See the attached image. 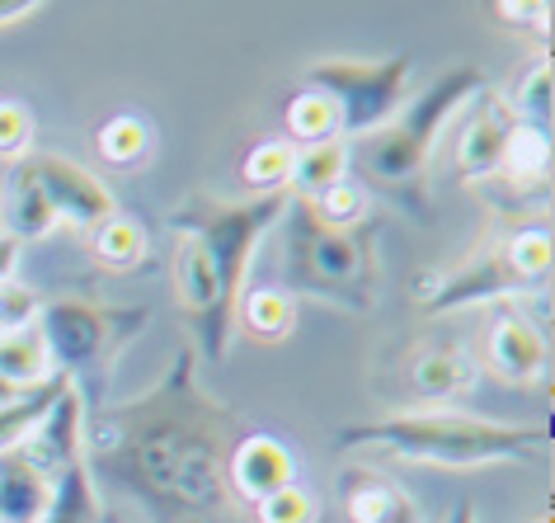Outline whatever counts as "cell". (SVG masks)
<instances>
[{
	"mask_svg": "<svg viewBox=\"0 0 555 523\" xmlns=\"http://www.w3.org/2000/svg\"><path fill=\"white\" fill-rule=\"evenodd\" d=\"M245 438L227 401L198 382V354L179 344L160 387L86 416L80 458L90 476L132 490L160 523L212 519L231 505L227 467Z\"/></svg>",
	"mask_w": 555,
	"mask_h": 523,
	"instance_id": "6da1fadb",
	"label": "cell"
},
{
	"mask_svg": "<svg viewBox=\"0 0 555 523\" xmlns=\"http://www.w3.org/2000/svg\"><path fill=\"white\" fill-rule=\"evenodd\" d=\"M335 444L377 448L405 462L428 467H499V462H537L546 452V424H504L462 410H400L386 420H363L335 434Z\"/></svg>",
	"mask_w": 555,
	"mask_h": 523,
	"instance_id": "7a4b0ae2",
	"label": "cell"
},
{
	"mask_svg": "<svg viewBox=\"0 0 555 523\" xmlns=\"http://www.w3.org/2000/svg\"><path fill=\"white\" fill-rule=\"evenodd\" d=\"M485 90H490V76H485L480 66H452V72H442L420 100L400 104V114L386 123V128L358 137L353 165L367 175L363 184L367 189L377 184L386 194L424 208V170L438 151L442 128L456 118V109L470 104Z\"/></svg>",
	"mask_w": 555,
	"mask_h": 523,
	"instance_id": "3957f363",
	"label": "cell"
},
{
	"mask_svg": "<svg viewBox=\"0 0 555 523\" xmlns=\"http://www.w3.org/2000/svg\"><path fill=\"white\" fill-rule=\"evenodd\" d=\"M283 273L293 297H315L344 311H367L377 297V255L372 231L325 227L307 203L293 199L283 213Z\"/></svg>",
	"mask_w": 555,
	"mask_h": 523,
	"instance_id": "277c9868",
	"label": "cell"
},
{
	"mask_svg": "<svg viewBox=\"0 0 555 523\" xmlns=\"http://www.w3.org/2000/svg\"><path fill=\"white\" fill-rule=\"evenodd\" d=\"M293 194H249V199H212L193 194L170 213V231L198 237L203 251L212 255L217 283H221V307L235 321V297L245 293L249 259H255L259 241L283 222Z\"/></svg>",
	"mask_w": 555,
	"mask_h": 523,
	"instance_id": "5b68a950",
	"label": "cell"
},
{
	"mask_svg": "<svg viewBox=\"0 0 555 523\" xmlns=\"http://www.w3.org/2000/svg\"><path fill=\"white\" fill-rule=\"evenodd\" d=\"M555 245L551 227H518L508 237H494L480 245L452 279H442L434 293H424V311H456V307H480V302H504V297H527L551 283Z\"/></svg>",
	"mask_w": 555,
	"mask_h": 523,
	"instance_id": "8992f818",
	"label": "cell"
},
{
	"mask_svg": "<svg viewBox=\"0 0 555 523\" xmlns=\"http://www.w3.org/2000/svg\"><path fill=\"white\" fill-rule=\"evenodd\" d=\"M38 335L48 344V363L57 378L86 373V368H108L128 344L142 335L151 307H100L86 297H52L38 307Z\"/></svg>",
	"mask_w": 555,
	"mask_h": 523,
	"instance_id": "52a82bcc",
	"label": "cell"
},
{
	"mask_svg": "<svg viewBox=\"0 0 555 523\" xmlns=\"http://www.w3.org/2000/svg\"><path fill=\"white\" fill-rule=\"evenodd\" d=\"M410 72H414V58L410 52H396V58H382V62H353V58H330V62H315L301 86L321 90L339 114V137H367L386 128L400 104H405V90H410Z\"/></svg>",
	"mask_w": 555,
	"mask_h": 523,
	"instance_id": "ba28073f",
	"label": "cell"
},
{
	"mask_svg": "<svg viewBox=\"0 0 555 523\" xmlns=\"http://www.w3.org/2000/svg\"><path fill=\"white\" fill-rule=\"evenodd\" d=\"M170 279H175V297H179V311L193 321L198 330V344L207 359H221L227 354V340H231V316L221 307V283H217V269H212V255L203 251L198 237H184L175 231V259H170Z\"/></svg>",
	"mask_w": 555,
	"mask_h": 523,
	"instance_id": "9c48e42d",
	"label": "cell"
},
{
	"mask_svg": "<svg viewBox=\"0 0 555 523\" xmlns=\"http://www.w3.org/2000/svg\"><path fill=\"white\" fill-rule=\"evenodd\" d=\"M24 170L43 189L57 227H76V231H94L100 222H108L114 208V194L104 189L100 175H90L80 161L62 156V151H29L24 156Z\"/></svg>",
	"mask_w": 555,
	"mask_h": 523,
	"instance_id": "30bf717a",
	"label": "cell"
},
{
	"mask_svg": "<svg viewBox=\"0 0 555 523\" xmlns=\"http://www.w3.org/2000/svg\"><path fill=\"white\" fill-rule=\"evenodd\" d=\"M405 387H410L414 401L442 410L448 401H456V396H466L470 387H476V359L466 354L462 340L434 335V340H424L420 349L410 354Z\"/></svg>",
	"mask_w": 555,
	"mask_h": 523,
	"instance_id": "8fae6325",
	"label": "cell"
},
{
	"mask_svg": "<svg viewBox=\"0 0 555 523\" xmlns=\"http://www.w3.org/2000/svg\"><path fill=\"white\" fill-rule=\"evenodd\" d=\"M80 434H86V392H80L76 382H66V387L57 392V401H52V410L43 416V424L29 434V444H24L20 452L48 481H57L66 467L86 462L80 458Z\"/></svg>",
	"mask_w": 555,
	"mask_h": 523,
	"instance_id": "7c38bea8",
	"label": "cell"
},
{
	"mask_svg": "<svg viewBox=\"0 0 555 523\" xmlns=\"http://www.w3.org/2000/svg\"><path fill=\"white\" fill-rule=\"evenodd\" d=\"M513 137V114L504 109V94H494V86L476 94V114L466 118L462 137H456V175L466 184H485L499 175L504 146Z\"/></svg>",
	"mask_w": 555,
	"mask_h": 523,
	"instance_id": "4fadbf2b",
	"label": "cell"
},
{
	"mask_svg": "<svg viewBox=\"0 0 555 523\" xmlns=\"http://www.w3.org/2000/svg\"><path fill=\"white\" fill-rule=\"evenodd\" d=\"M293 481H297V458H293V448H287L283 438H273V434H245L241 444H235L231 467H227L231 495H241V500L259 505V500H269L273 490L293 486Z\"/></svg>",
	"mask_w": 555,
	"mask_h": 523,
	"instance_id": "5bb4252c",
	"label": "cell"
},
{
	"mask_svg": "<svg viewBox=\"0 0 555 523\" xmlns=\"http://www.w3.org/2000/svg\"><path fill=\"white\" fill-rule=\"evenodd\" d=\"M485 363H490V373H499L504 382H518V387H532L537 378H546V340H541V330L527 321V316H494L490 335H485Z\"/></svg>",
	"mask_w": 555,
	"mask_h": 523,
	"instance_id": "9a60e30c",
	"label": "cell"
},
{
	"mask_svg": "<svg viewBox=\"0 0 555 523\" xmlns=\"http://www.w3.org/2000/svg\"><path fill=\"white\" fill-rule=\"evenodd\" d=\"M344 519L349 523H420V505L391 476L349 472V481H344Z\"/></svg>",
	"mask_w": 555,
	"mask_h": 523,
	"instance_id": "2e32d148",
	"label": "cell"
},
{
	"mask_svg": "<svg viewBox=\"0 0 555 523\" xmlns=\"http://www.w3.org/2000/svg\"><path fill=\"white\" fill-rule=\"evenodd\" d=\"M52 486L24 452H0V523H43L52 509Z\"/></svg>",
	"mask_w": 555,
	"mask_h": 523,
	"instance_id": "e0dca14e",
	"label": "cell"
},
{
	"mask_svg": "<svg viewBox=\"0 0 555 523\" xmlns=\"http://www.w3.org/2000/svg\"><path fill=\"white\" fill-rule=\"evenodd\" d=\"M235 326H245V335L255 344H278L297 330V297L287 288H245L235 297Z\"/></svg>",
	"mask_w": 555,
	"mask_h": 523,
	"instance_id": "ac0fdd59",
	"label": "cell"
},
{
	"mask_svg": "<svg viewBox=\"0 0 555 523\" xmlns=\"http://www.w3.org/2000/svg\"><path fill=\"white\" fill-rule=\"evenodd\" d=\"M353 170V142L349 137H330V142H315V146H297V170H293V199H315L325 194L330 184L349 180Z\"/></svg>",
	"mask_w": 555,
	"mask_h": 523,
	"instance_id": "d6986e66",
	"label": "cell"
},
{
	"mask_svg": "<svg viewBox=\"0 0 555 523\" xmlns=\"http://www.w3.org/2000/svg\"><path fill=\"white\" fill-rule=\"evenodd\" d=\"M551 161H555L551 137L513 123V137L504 146V161H499L494 180H504L508 189H518V194H527V189H546L551 184Z\"/></svg>",
	"mask_w": 555,
	"mask_h": 523,
	"instance_id": "ffe728a7",
	"label": "cell"
},
{
	"mask_svg": "<svg viewBox=\"0 0 555 523\" xmlns=\"http://www.w3.org/2000/svg\"><path fill=\"white\" fill-rule=\"evenodd\" d=\"M52 373L48 363V344L38 335V321H24L15 330H5L0 335V382H10V387H43Z\"/></svg>",
	"mask_w": 555,
	"mask_h": 523,
	"instance_id": "44dd1931",
	"label": "cell"
},
{
	"mask_svg": "<svg viewBox=\"0 0 555 523\" xmlns=\"http://www.w3.org/2000/svg\"><path fill=\"white\" fill-rule=\"evenodd\" d=\"M90 255H94V265L100 269L128 273L151 255V237H146V227L137 222V217L114 213L108 222H100L90 231Z\"/></svg>",
	"mask_w": 555,
	"mask_h": 523,
	"instance_id": "7402d4cb",
	"label": "cell"
},
{
	"mask_svg": "<svg viewBox=\"0 0 555 523\" xmlns=\"http://www.w3.org/2000/svg\"><path fill=\"white\" fill-rule=\"evenodd\" d=\"M52 231H57V217H52L38 180L20 165L15 180H10V194H5V237H15L24 245V241H43Z\"/></svg>",
	"mask_w": 555,
	"mask_h": 523,
	"instance_id": "603a6c76",
	"label": "cell"
},
{
	"mask_svg": "<svg viewBox=\"0 0 555 523\" xmlns=\"http://www.w3.org/2000/svg\"><path fill=\"white\" fill-rule=\"evenodd\" d=\"M504 109L513 114L518 128H532V132L551 137V123H555V72H551V58H537L532 66H527L522 80L504 100Z\"/></svg>",
	"mask_w": 555,
	"mask_h": 523,
	"instance_id": "cb8c5ba5",
	"label": "cell"
},
{
	"mask_svg": "<svg viewBox=\"0 0 555 523\" xmlns=\"http://www.w3.org/2000/svg\"><path fill=\"white\" fill-rule=\"evenodd\" d=\"M297 170V146L287 137H269V142L249 146L241 161V180L249 194H287Z\"/></svg>",
	"mask_w": 555,
	"mask_h": 523,
	"instance_id": "d4e9b609",
	"label": "cell"
},
{
	"mask_svg": "<svg viewBox=\"0 0 555 523\" xmlns=\"http://www.w3.org/2000/svg\"><path fill=\"white\" fill-rule=\"evenodd\" d=\"M72 378H48L43 387H29L20 396V401L0 406V452H20L24 444H29V434L43 424V416L52 410V401H57V392L66 387Z\"/></svg>",
	"mask_w": 555,
	"mask_h": 523,
	"instance_id": "484cf974",
	"label": "cell"
},
{
	"mask_svg": "<svg viewBox=\"0 0 555 523\" xmlns=\"http://www.w3.org/2000/svg\"><path fill=\"white\" fill-rule=\"evenodd\" d=\"M283 123H287V142H293V146H315V142H330V137H339L335 104H330L321 90H311V86H301L293 100H287Z\"/></svg>",
	"mask_w": 555,
	"mask_h": 523,
	"instance_id": "4316f807",
	"label": "cell"
},
{
	"mask_svg": "<svg viewBox=\"0 0 555 523\" xmlns=\"http://www.w3.org/2000/svg\"><path fill=\"white\" fill-rule=\"evenodd\" d=\"M151 128L137 114H114L104 123L100 132H94V151H100L104 165H114V170H132V165H142L151 156Z\"/></svg>",
	"mask_w": 555,
	"mask_h": 523,
	"instance_id": "83f0119b",
	"label": "cell"
},
{
	"mask_svg": "<svg viewBox=\"0 0 555 523\" xmlns=\"http://www.w3.org/2000/svg\"><path fill=\"white\" fill-rule=\"evenodd\" d=\"M104 514L100 490H94V476L86 472V462L66 467L52 486V509L43 514V523H94Z\"/></svg>",
	"mask_w": 555,
	"mask_h": 523,
	"instance_id": "f1b7e54d",
	"label": "cell"
},
{
	"mask_svg": "<svg viewBox=\"0 0 555 523\" xmlns=\"http://www.w3.org/2000/svg\"><path fill=\"white\" fill-rule=\"evenodd\" d=\"M307 208L321 217L325 227H339V231H353V227H363L367 222V213H372V189L363 180H339V184H330L325 194H315L307 199Z\"/></svg>",
	"mask_w": 555,
	"mask_h": 523,
	"instance_id": "f546056e",
	"label": "cell"
},
{
	"mask_svg": "<svg viewBox=\"0 0 555 523\" xmlns=\"http://www.w3.org/2000/svg\"><path fill=\"white\" fill-rule=\"evenodd\" d=\"M255 519L259 523H321V505H315V495L307 486H283L273 490L269 500L255 505Z\"/></svg>",
	"mask_w": 555,
	"mask_h": 523,
	"instance_id": "4dcf8cb0",
	"label": "cell"
},
{
	"mask_svg": "<svg viewBox=\"0 0 555 523\" xmlns=\"http://www.w3.org/2000/svg\"><path fill=\"white\" fill-rule=\"evenodd\" d=\"M34 109L20 100H0V161H20L34 151Z\"/></svg>",
	"mask_w": 555,
	"mask_h": 523,
	"instance_id": "1f68e13d",
	"label": "cell"
},
{
	"mask_svg": "<svg viewBox=\"0 0 555 523\" xmlns=\"http://www.w3.org/2000/svg\"><path fill=\"white\" fill-rule=\"evenodd\" d=\"M20 251H24V245H20L15 237H5V231H0V288L15 283V273H20Z\"/></svg>",
	"mask_w": 555,
	"mask_h": 523,
	"instance_id": "d6a6232c",
	"label": "cell"
},
{
	"mask_svg": "<svg viewBox=\"0 0 555 523\" xmlns=\"http://www.w3.org/2000/svg\"><path fill=\"white\" fill-rule=\"evenodd\" d=\"M38 0H0V29L5 24H20V20H29V15H38Z\"/></svg>",
	"mask_w": 555,
	"mask_h": 523,
	"instance_id": "836d02e7",
	"label": "cell"
},
{
	"mask_svg": "<svg viewBox=\"0 0 555 523\" xmlns=\"http://www.w3.org/2000/svg\"><path fill=\"white\" fill-rule=\"evenodd\" d=\"M442 523H476V505L462 500V505H456V509H452V514L442 519Z\"/></svg>",
	"mask_w": 555,
	"mask_h": 523,
	"instance_id": "e575fe53",
	"label": "cell"
},
{
	"mask_svg": "<svg viewBox=\"0 0 555 523\" xmlns=\"http://www.w3.org/2000/svg\"><path fill=\"white\" fill-rule=\"evenodd\" d=\"M24 387H10V382H0V406H10V401H20Z\"/></svg>",
	"mask_w": 555,
	"mask_h": 523,
	"instance_id": "d590c367",
	"label": "cell"
},
{
	"mask_svg": "<svg viewBox=\"0 0 555 523\" xmlns=\"http://www.w3.org/2000/svg\"><path fill=\"white\" fill-rule=\"evenodd\" d=\"M94 523H128V519H122V514H114V509H104V514L94 519Z\"/></svg>",
	"mask_w": 555,
	"mask_h": 523,
	"instance_id": "8d00e7d4",
	"label": "cell"
},
{
	"mask_svg": "<svg viewBox=\"0 0 555 523\" xmlns=\"http://www.w3.org/2000/svg\"><path fill=\"white\" fill-rule=\"evenodd\" d=\"M184 523H227V519H221V514H212V519H184Z\"/></svg>",
	"mask_w": 555,
	"mask_h": 523,
	"instance_id": "74e56055",
	"label": "cell"
},
{
	"mask_svg": "<svg viewBox=\"0 0 555 523\" xmlns=\"http://www.w3.org/2000/svg\"><path fill=\"white\" fill-rule=\"evenodd\" d=\"M321 523H325V519H321Z\"/></svg>",
	"mask_w": 555,
	"mask_h": 523,
	"instance_id": "f35d334b",
	"label": "cell"
}]
</instances>
